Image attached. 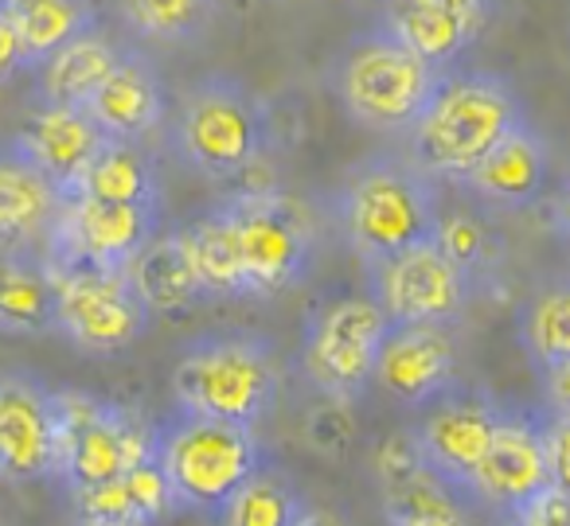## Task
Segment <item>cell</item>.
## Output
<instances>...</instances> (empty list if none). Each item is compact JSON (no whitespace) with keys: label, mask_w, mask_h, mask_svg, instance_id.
Wrapping results in <instances>:
<instances>
[{"label":"cell","mask_w":570,"mask_h":526,"mask_svg":"<svg viewBox=\"0 0 570 526\" xmlns=\"http://www.w3.org/2000/svg\"><path fill=\"white\" fill-rule=\"evenodd\" d=\"M523 121L528 110L512 79L497 71H442L406 129V157L434 180L461 183V176Z\"/></svg>","instance_id":"obj_1"},{"label":"cell","mask_w":570,"mask_h":526,"mask_svg":"<svg viewBox=\"0 0 570 526\" xmlns=\"http://www.w3.org/2000/svg\"><path fill=\"white\" fill-rule=\"evenodd\" d=\"M442 196L406 152H372L344 172L333 191V219L364 261L434 238Z\"/></svg>","instance_id":"obj_2"},{"label":"cell","mask_w":570,"mask_h":526,"mask_svg":"<svg viewBox=\"0 0 570 526\" xmlns=\"http://www.w3.org/2000/svg\"><path fill=\"white\" fill-rule=\"evenodd\" d=\"M153 456L173 487L176 510H199L215 518L250 472L266 464V448L254 425L219 421L176 409L153 425Z\"/></svg>","instance_id":"obj_3"},{"label":"cell","mask_w":570,"mask_h":526,"mask_svg":"<svg viewBox=\"0 0 570 526\" xmlns=\"http://www.w3.org/2000/svg\"><path fill=\"white\" fill-rule=\"evenodd\" d=\"M176 409L258 429L282 398V359L258 336L196 339L173 367Z\"/></svg>","instance_id":"obj_4"},{"label":"cell","mask_w":570,"mask_h":526,"mask_svg":"<svg viewBox=\"0 0 570 526\" xmlns=\"http://www.w3.org/2000/svg\"><path fill=\"white\" fill-rule=\"evenodd\" d=\"M176 157L207 180L246 172L269 149L266 102L227 71L188 82L173 113Z\"/></svg>","instance_id":"obj_5"},{"label":"cell","mask_w":570,"mask_h":526,"mask_svg":"<svg viewBox=\"0 0 570 526\" xmlns=\"http://www.w3.org/2000/svg\"><path fill=\"white\" fill-rule=\"evenodd\" d=\"M438 75V67L414 56L380 24L344 43L328 71V87L352 126L372 133H406L426 106Z\"/></svg>","instance_id":"obj_6"},{"label":"cell","mask_w":570,"mask_h":526,"mask_svg":"<svg viewBox=\"0 0 570 526\" xmlns=\"http://www.w3.org/2000/svg\"><path fill=\"white\" fill-rule=\"evenodd\" d=\"M235 235L246 297H277L309 277L317 254V227L305 204L277 191H243L223 199Z\"/></svg>","instance_id":"obj_7"},{"label":"cell","mask_w":570,"mask_h":526,"mask_svg":"<svg viewBox=\"0 0 570 526\" xmlns=\"http://www.w3.org/2000/svg\"><path fill=\"white\" fill-rule=\"evenodd\" d=\"M56 472L67 492L106 484L153 453V425L90 390H51Z\"/></svg>","instance_id":"obj_8"},{"label":"cell","mask_w":570,"mask_h":526,"mask_svg":"<svg viewBox=\"0 0 570 526\" xmlns=\"http://www.w3.org/2000/svg\"><path fill=\"white\" fill-rule=\"evenodd\" d=\"M387 316L372 297H328L305 316L297 370L328 398L356 401L372 386V367L380 355Z\"/></svg>","instance_id":"obj_9"},{"label":"cell","mask_w":570,"mask_h":526,"mask_svg":"<svg viewBox=\"0 0 570 526\" xmlns=\"http://www.w3.org/2000/svg\"><path fill=\"white\" fill-rule=\"evenodd\" d=\"M56 285V331L87 355H118L149 331L153 312L126 269L48 261Z\"/></svg>","instance_id":"obj_10"},{"label":"cell","mask_w":570,"mask_h":526,"mask_svg":"<svg viewBox=\"0 0 570 526\" xmlns=\"http://www.w3.org/2000/svg\"><path fill=\"white\" fill-rule=\"evenodd\" d=\"M367 266V297L383 308L391 324L395 320H442L453 324L465 312L473 297V277L461 274L434 238H422L414 246L372 258Z\"/></svg>","instance_id":"obj_11"},{"label":"cell","mask_w":570,"mask_h":526,"mask_svg":"<svg viewBox=\"0 0 570 526\" xmlns=\"http://www.w3.org/2000/svg\"><path fill=\"white\" fill-rule=\"evenodd\" d=\"M160 230L157 204H114L95 196H67L51 222V261L126 269Z\"/></svg>","instance_id":"obj_12"},{"label":"cell","mask_w":570,"mask_h":526,"mask_svg":"<svg viewBox=\"0 0 570 526\" xmlns=\"http://www.w3.org/2000/svg\"><path fill=\"white\" fill-rule=\"evenodd\" d=\"M547 487H562L551 476L543 445V421L531 414H512L500 406V417L492 425V437L476 460L473 476L465 484V495L476 507L492 515L515 518L523 503H531Z\"/></svg>","instance_id":"obj_13"},{"label":"cell","mask_w":570,"mask_h":526,"mask_svg":"<svg viewBox=\"0 0 570 526\" xmlns=\"http://www.w3.org/2000/svg\"><path fill=\"white\" fill-rule=\"evenodd\" d=\"M500 417V401L489 390L473 383L453 378L445 390H438L426 406H419V421H414V440L426 460L430 472L465 492L469 476H473L476 460H481L484 445L492 437V425Z\"/></svg>","instance_id":"obj_14"},{"label":"cell","mask_w":570,"mask_h":526,"mask_svg":"<svg viewBox=\"0 0 570 526\" xmlns=\"http://www.w3.org/2000/svg\"><path fill=\"white\" fill-rule=\"evenodd\" d=\"M458 336L442 320H395L383 331L372 383L395 406L419 409L458 378Z\"/></svg>","instance_id":"obj_15"},{"label":"cell","mask_w":570,"mask_h":526,"mask_svg":"<svg viewBox=\"0 0 570 526\" xmlns=\"http://www.w3.org/2000/svg\"><path fill=\"white\" fill-rule=\"evenodd\" d=\"M497 17V0H387L383 28L430 67H453Z\"/></svg>","instance_id":"obj_16"},{"label":"cell","mask_w":570,"mask_h":526,"mask_svg":"<svg viewBox=\"0 0 570 526\" xmlns=\"http://www.w3.org/2000/svg\"><path fill=\"white\" fill-rule=\"evenodd\" d=\"M102 137L106 133L95 126L87 106L40 102L20 121L17 137H12V149L32 160L51 180V188L59 191V199H67L75 191V183H79L87 160L102 145Z\"/></svg>","instance_id":"obj_17"},{"label":"cell","mask_w":570,"mask_h":526,"mask_svg":"<svg viewBox=\"0 0 570 526\" xmlns=\"http://www.w3.org/2000/svg\"><path fill=\"white\" fill-rule=\"evenodd\" d=\"M56 472L51 390L32 378H0V479H43Z\"/></svg>","instance_id":"obj_18"},{"label":"cell","mask_w":570,"mask_h":526,"mask_svg":"<svg viewBox=\"0 0 570 526\" xmlns=\"http://www.w3.org/2000/svg\"><path fill=\"white\" fill-rule=\"evenodd\" d=\"M87 113L106 137L145 141L168 118L165 79L149 63V56H141L134 48H118V59L110 63L106 79L87 98Z\"/></svg>","instance_id":"obj_19"},{"label":"cell","mask_w":570,"mask_h":526,"mask_svg":"<svg viewBox=\"0 0 570 526\" xmlns=\"http://www.w3.org/2000/svg\"><path fill=\"white\" fill-rule=\"evenodd\" d=\"M473 196L489 199L500 207H531L543 199L547 183H551V149L535 129L523 121L512 133H504L465 176H461Z\"/></svg>","instance_id":"obj_20"},{"label":"cell","mask_w":570,"mask_h":526,"mask_svg":"<svg viewBox=\"0 0 570 526\" xmlns=\"http://www.w3.org/2000/svg\"><path fill=\"white\" fill-rule=\"evenodd\" d=\"M59 204V191L32 160L0 149V254L32 250L36 238L51 230Z\"/></svg>","instance_id":"obj_21"},{"label":"cell","mask_w":570,"mask_h":526,"mask_svg":"<svg viewBox=\"0 0 570 526\" xmlns=\"http://www.w3.org/2000/svg\"><path fill=\"white\" fill-rule=\"evenodd\" d=\"M126 274L134 281L137 297L145 300V308L160 316L191 312L196 300L204 297V285H199L188 242H184V230H168V235L157 230L141 246V254L126 266Z\"/></svg>","instance_id":"obj_22"},{"label":"cell","mask_w":570,"mask_h":526,"mask_svg":"<svg viewBox=\"0 0 570 526\" xmlns=\"http://www.w3.org/2000/svg\"><path fill=\"white\" fill-rule=\"evenodd\" d=\"M56 328L51 266L32 250L0 254V336L32 339Z\"/></svg>","instance_id":"obj_23"},{"label":"cell","mask_w":570,"mask_h":526,"mask_svg":"<svg viewBox=\"0 0 570 526\" xmlns=\"http://www.w3.org/2000/svg\"><path fill=\"white\" fill-rule=\"evenodd\" d=\"M71 196L114 199V204H157L160 207V180L157 160L145 149V141L129 137H102L95 157L87 160Z\"/></svg>","instance_id":"obj_24"},{"label":"cell","mask_w":570,"mask_h":526,"mask_svg":"<svg viewBox=\"0 0 570 526\" xmlns=\"http://www.w3.org/2000/svg\"><path fill=\"white\" fill-rule=\"evenodd\" d=\"M28 67H40L63 43L95 28V0H0Z\"/></svg>","instance_id":"obj_25"},{"label":"cell","mask_w":570,"mask_h":526,"mask_svg":"<svg viewBox=\"0 0 570 526\" xmlns=\"http://www.w3.org/2000/svg\"><path fill=\"white\" fill-rule=\"evenodd\" d=\"M118 59V43L102 32V28H87L75 36L71 43L48 56L40 63L43 75V102H63V106H87L95 87L106 79L110 63Z\"/></svg>","instance_id":"obj_26"},{"label":"cell","mask_w":570,"mask_h":526,"mask_svg":"<svg viewBox=\"0 0 570 526\" xmlns=\"http://www.w3.org/2000/svg\"><path fill=\"white\" fill-rule=\"evenodd\" d=\"M215 518L227 526H294L309 523L313 510L305 503V495L297 492L294 479L266 460L258 472H250L238 484V492L223 503Z\"/></svg>","instance_id":"obj_27"},{"label":"cell","mask_w":570,"mask_h":526,"mask_svg":"<svg viewBox=\"0 0 570 526\" xmlns=\"http://www.w3.org/2000/svg\"><path fill=\"white\" fill-rule=\"evenodd\" d=\"M520 344L539 375L559 378L570 367V292L567 285H547L531 292L520 312Z\"/></svg>","instance_id":"obj_28"},{"label":"cell","mask_w":570,"mask_h":526,"mask_svg":"<svg viewBox=\"0 0 570 526\" xmlns=\"http://www.w3.org/2000/svg\"><path fill=\"white\" fill-rule=\"evenodd\" d=\"M184 242H188L191 266H196L204 292H215V297H246L235 235H230V222L219 204L207 215H199L191 227H184Z\"/></svg>","instance_id":"obj_29"},{"label":"cell","mask_w":570,"mask_h":526,"mask_svg":"<svg viewBox=\"0 0 570 526\" xmlns=\"http://www.w3.org/2000/svg\"><path fill=\"white\" fill-rule=\"evenodd\" d=\"M383 518L399 526H458L469 523V507L461 503L458 487L445 484L438 472L422 468L383 492Z\"/></svg>","instance_id":"obj_30"},{"label":"cell","mask_w":570,"mask_h":526,"mask_svg":"<svg viewBox=\"0 0 570 526\" xmlns=\"http://www.w3.org/2000/svg\"><path fill=\"white\" fill-rule=\"evenodd\" d=\"M134 36L153 43H196L207 36L219 0H118Z\"/></svg>","instance_id":"obj_31"},{"label":"cell","mask_w":570,"mask_h":526,"mask_svg":"<svg viewBox=\"0 0 570 526\" xmlns=\"http://www.w3.org/2000/svg\"><path fill=\"white\" fill-rule=\"evenodd\" d=\"M434 242L442 246L445 258L469 277L489 269L492 250H497V238H492L489 222H484L473 207H458V211H445L442 207L438 227H434Z\"/></svg>","instance_id":"obj_32"},{"label":"cell","mask_w":570,"mask_h":526,"mask_svg":"<svg viewBox=\"0 0 570 526\" xmlns=\"http://www.w3.org/2000/svg\"><path fill=\"white\" fill-rule=\"evenodd\" d=\"M302 433H305V440H309L313 453L341 464L344 456L352 453V445H356V414H352V401L321 394L317 406L305 414Z\"/></svg>","instance_id":"obj_33"},{"label":"cell","mask_w":570,"mask_h":526,"mask_svg":"<svg viewBox=\"0 0 570 526\" xmlns=\"http://www.w3.org/2000/svg\"><path fill=\"white\" fill-rule=\"evenodd\" d=\"M375 479H380V492H387V487L403 484V479H411L414 472L426 468V460H422L419 453V440H414L411 429H399L391 433L387 440H383L380 448H375Z\"/></svg>","instance_id":"obj_34"},{"label":"cell","mask_w":570,"mask_h":526,"mask_svg":"<svg viewBox=\"0 0 570 526\" xmlns=\"http://www.w3.org/2000/svg\"><path fill=\"white\" fill-rule=\"evenodd\" d=\"M567 487H547V492H539L531 503H523L520 507V523H531V526H559L567 523Z\"/></svg>","instance_id":"obj_35"},{"label":"cell","mask_w":570,"mask_h":526,"mask_svg":"<svg viewBox=\"0 0 570 526\" xmlns=\"http://www.w3.org/2000/svg\"><path fill=\"white\" fill-rule=\"evenodd\" d=\"M24 67L28 63H24V51H20L17 32H12V24L4 20V12H0V90L9 87Z\"/></svg>","instance_id":"obj_36"}]
</instances>
